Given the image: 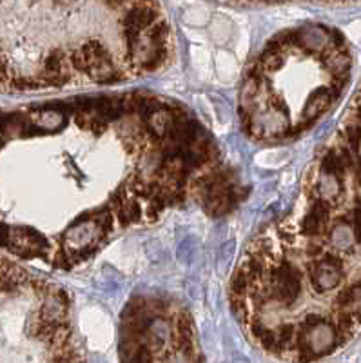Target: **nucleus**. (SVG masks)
<instances>
[{
	"instance_id": "nucleus-1",
	"label": "nucleus",
	"mask_w": 361,
	"mask_h": 363,
	"mask_svg": "<svg viewBox=\"0 0 361 363\" xmlns=\"http://www.w3.org/2000/svg\"><path fill=\"white\" fill-rule=\"evenodd\" d=\"M245 196L209 129L155 93L48 100L2 118V233L13 258L71 271L171 209L196 203L226 216Z\"/></svg>"
},
{
	"instance_id": "nucleus-2",
	"label": "nucleus",
	"mask_w": 361,
	"mask_h": 363,
	"mask_svg": "<svg viewBox=\"0 0 361 363\" xmlns=\"http://www.w3.org/2000/svg\"><path fill=\"white\" fill-rule=\"evenodd\" d=\"M174 35L158 0H2V89L106 87L158 73Z\"/></svg>"
},
{
	"instance_id": "nucleus-3",
	"label": "nucleus",
	"mask_w": 361,
	"mask_h": 363,
	"mask_svg": "<svg viewBox=\"0 0 361 363\" xmlns=\"http://www.w3.org/2000/svg\"><path fill=\"white\" fill-rule=\"evenodd\" d=\"M347 42L325 24L285 29L263 45L243 73L238 116L250 140H292L320 122L349 80Z\"/></svg>"
},
{
	"instance_id": "nucleus-4",
	"label": "nucleus",
	"mask_w": 361,
	"mask_h": 363,
	"mask_svg": "<svg viewBox=\"0 0 361 363\" xmlns=\"http://www.w3.org/2000/svg\"><path fill=\"white\" fill-rule=\"evenodd\" d=\"M122 363H204L189 313L177 301L138 296L122 316Z\"/></svg>"
},
{
	"instance_id": "nucleus-5",
	"label": "nucleus",
	"mask_w": 361,
	"mask_h": 363,
	"mask_svg": "<svg viewBox=\"0 0 361 363\" xmlns=\"http://www.w3.org/2000/svg\"><path fill=\"white\" fill-rule=\"evenodd\" d=\"M236 4H284V2H345V0H227Z\"/></svg>"
}]
</instances>
